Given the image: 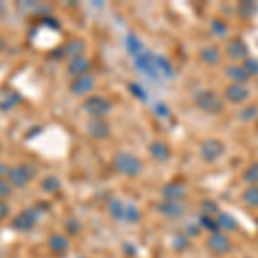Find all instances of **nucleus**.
Segmentation results:
<instances>
[{
	"label": "nucleus",
	"instance_id": "21",
	"mask_svg": "<svg viewBox=\"0 0 258 258\" xmlns=\"http://www.w3.org/2000/svg\"><path fill=\"white\" fill-rule=\"evenodd\" d=\"M127 50H129V53H131L133 57H138L140 53L145 52L143 43H141V41L138 40V36L133 35V33H129V35H127Z\"/></svg>",
	"mask_w": 258,
	"mask_h": 258
},
{
	"label": "nucleus",
	"instance_id": "12",
	"mask_svg": "<svg viewBox=\"0 0 258 258\" xmlns=\"http://www.w3.org/2000/svg\"><path fill=\"white\" fill-rule=\"evenodd\" d=\"M85 50H86V45L83 40H69L68 43L64 45V48H62V55L68 57L69 60L73 59H78V57H85Z\"/></svg>",
	"mask_w": 258,
	"mask_h": 258
},
{
	"label": "nucleus",
	"instance_id": "30",
	"mask_svg": "<svg viewBox=\"0 0 258 258\" xmlns=\"http://www.w3.org/2000/svg\"><path fill=\"white\" fill-rule=\"evenodd\" d=\"M124 220H127V222H138L140 220V210L136 205H133V203H127L126 205V215H124Z\"/></svg>",
	"mask_w": 258,
	"mask_h": 258
},
{
	"label": "nucleus",
	"instance_id": "1",
	"mask_svg": "<svg viewBox=\"0 0 258 258\" xmlns=\"http://www.w3.org/2000/svg\"><path fill=\"white\" fill-rule=\"evenodd\" d=\"M114 167L117 172L124 174L127 177H135L141 174L143 170V162H141L140 157L133 155L129 152H119L117 155L114 157Z\"/></svg>",
	"mask_w": 258,
	"mask_h": 258
},
{
	"label": "nucleus",
	"instance_id": "10",
	"mask_svg": "<svg viewBox=\"0 0 258 258\" xmlns=\"http://www.w3.org/2000/svg\"><path fill=\"white\" fill-rule=\"evenodd\" d=\"M93 88H95V80L91 76H88V74L80 76V78H74L73 83L69 85L71 93L76 95V97H83V95L90 93Z\"/></svg>",
	"mask_w": 258,
	"mask_h": 258
},
{
	"label": "nucleus",
	"instance_id": "26",
	"mask_svg": "<svg viewBox=\"0 0 258 258\" xmlns=\"http://www.w3.org/2000/svg\"><path fill=\"white\" fill-rule=\"evenodd\" d=\"M258 117V107L256 105H248L239 112V119L244 122H251Z\"/></svg>",
	"mask_w": 258,
	"mask_h": 258
},
{
	"label": "nucleus",
	"instance_id": "32",
	"mask_svg": "<svg viewBox=\"0 0 258 258\" xmlns=\"http://www.w3.org/2000/svg\"><path fill=\"white\" fill-rule=\"evenodd\" d=\"M12 186L9 181H4V179H0V200H6L9 198L12 195Z\"/></svg>",
	"mask_w": 258,
	"mask_h": 258
},
{
	"label": "nucleus",
	"instance_id": "14",
	"mask_svg": "<svg viewBox=\"0 0 258 258\" xmlns=\"http://www.w3.org/2000/svg\"><path fill=\"white\" fill-rule=\"evenodd\" d=\"M90 69V62L88 59H85V57H78V59H73L69 60L68 64V73L71 74V76H85L86 73H88Z\"/></svg>",
	"mask_w": 258,
	"mask_h": 258
},
{
	"label": "nucleus",
	"instance_id": "2",
	"mask_svg": "<svg viewBox=\"0 0 258 258\" xmlns=\"http://www.w3.org/2000/svg\"><path fill=\"white\" fill-rule=\"evenodd\" d=\"M195 105L202 112L210 115L220 114V112H224V107H226L224 105V100L212 90H203L195 95Z\"/></svg>",
	"mask_w": 258,
	"mask_h": 258
},
{
	"label": "nucleus",
	"instance_id": "23",
	"mask_svg": "<svg viewBox=\"0 0 258 258\" xmlns=\"http://www.w3.org/2000/svg\"><path fill=\"white\" fill-rule=\"evenodd\" d=\"M160 212L164 215H169V217H179L184 212V209L177 202H167L164 205H160Z\"/></svg>",
	"mask_w": 258,
	"mask_h": 258
},
{
	"label": "nucleus",
	"instance_id": "37",
	"mask_svg": "<svg viewBox=\"0 0 258 258\" xmlns=\"http://www.w3.org/2000/svg\"><path fill=\"white\" fill-rule=\"evenodd\" d=\"M157 114L167 117V115H169V109L165 105H162V103H159V105H157Z\"/></svg>",
	"mask_w": 258,
	"mask_h": 258
},
{
	"label": "nucleus",
	"instance_id": "36",
	"mask_svg": "<svg viewBox=\"0 0 258 258\" xmlns=\"http://www.w3.org/2000/svg\"><path fill=\"white\" fill-rule=\"evenodd\" d=\"M43 23H45V24H48V26H53V28H57V30H59V23H57V21L53 19V18H50V16H45V18H43Z\"/></svg>",
	"mask_w": 258,
	"mask_h": 258
},
{
	"label": "nucleus",
	"instance_id": "38",
	"mask_svg": "<svg viewBox=\"0 0 258 258\" xmlns=\"http://www.w3.org/2000/svg\"><path fill=\"white\" fill-rule=\"evenodd\" d=\"M7 172H9V167H7L4 162H0V179H4V176H7Z\"/></svg>",
	"mask_w": 258,
	"mask_h": 258
},
{
	"label": "nucleus",
	"instance_id": "8",
	"mask_svg": "<svg viewBox=\"0 0 258 258\" xmlns=\"http://www.w3.org/2000/svg\"><path fill=\"white\" fill-rule=\"evenodd\" d=\"M249 90L246 85H243V83H232V85H229L226 90H224V97H226L227 102L231 103H243L246 102L249 98Z\"/></svg>",
	"mask_w": 258,
	"mask_h": 258
},
{
	"label": "nucleus",
	"instance_id": "19",
	"mask_svg": "<svg viewBox=\"0 0 258 258\" xmlns=\"http://www.w3.org/2000/svg\"><path fill=\"white\" fill-rule=\"evenodd\" d=\"M200 59L205 62L207 66H215L220 62V52L215 47H205L200 50Z\"/></svg>",
	"mask_w": 258,
	"mask_h": 258
},
{
	"label": "nucleus",
	"instance_id": "33",
	"mask_svg": "<svg viewBox=\"0 0 258 258\" xmlns=\"http://www.w3.org/2000/svg\"><path fill=\"white\" fill-rule=\"evenodd\" d=\"M243 66L246 68V71L249 74H256L258 73V60L251 59V57H248V59L243 62Z\"/></svg>",
	"mask_w": 258,
	"mask_h": 258
},
{
	"label": "nucleus",
	"instance_id": "5",
	"mask_svg": "<svg viewBox=\"0 0 258 258\" xmlns=\"http://www.w3.org/2000/svg\"><path fill=\"white\" fill-rule=\"evenodd\" d=\"M83 109L86 114H90L93 119H103L105 115L110 114L112 103L105 97H100V95H93V97L86 98L83 102Z\"/></svg>",
	"mask_w": 258,
	"mask_h": 258
},
{
	"label": "nucleus",
	"instance_id": "16",
	"mask_svg": "<svg viewBox=\"0 0 258 258\" xmlns=\"http://www.w3.org/2000/svg\"><path fill=\"white\" fill-rule=\"evenodd\" d=\"M162 193H164L165 198H169V202H177V200L184 198L186 188H184V184H181V182H170V184H167L164 189H162Z\"/></svg>",
	"mask_w": 258,
	"mask_h": 258
},
{
	"label": "nucleus",
	"instance_id": "34",
	"mask_svg": "<svg viewBox=\"0 0 258 258\" xmlns=\"http://www.w3.org/2000/svg\"><path fill=\"white\" fill-rule=\"evenodd\" d=\"M129 90L133 91V95H136L138 98H141V100H145V91H143V88L138 85V83H131L129 85Z\"/></svg>",
	"mask_w": 258,
	"mask_h": 258
},
{
	"label": "nucleus",
	"instance_id": "13",
	"mask_svg": "<svg viewBox=\"0 0 258 258\" xmlns=\"http://www.w3.org/2000/svg\"><path fill=\"white\" fill-rule=\"evenodd\" d=\"M88 133H90V136H93L95 140H103V138L109 136L110 127L103 119H93L88 122Z\"/></svg>",
	"mask_w": 258,
	"mask_h": 258
},
{
	"label": "nucleus",
	"instance_id": "22",
	"mask_svg": "<svg viewBox=\"0 0 258 258\" xmlns=\"http://www.w3.org/2000/svg\"><path fill=\"white\" fill-rule=\"evenodd\" d=\"M40 186H41V189H43L45 193L53 195V193H57V191L60 189V181L55 176H47L43 181H41Z\"/></svg>",
	"mask_w": 258,
	"mask_h": 258
},
{
	"label": "nucleus",
	"instance_id": "29",
	"mask_svg": "<svg viewBox=\"0 0 258 258\" xmlns=\"http://www.w3.org/2000/svg\"><path fill=\"white\" fill-rule=\"evenodd\" d=\"M217 227H224V229H236L238 227V224H236V220L231 217V215L227 214H220L219 219H217Z\"/></svg>",
	"mask_w": 258,
	"mask_h": 258
},
{
	"label": "nucleus",
	"instance_id": "25",
	"mask_svg": "<svg viewBox=\"0 0 258 258\" xmlns=\"http://www.w3.org/2000/svg\"><path fill=\"white\" fill-rule=\"evenodd\" d=\"M243 179L248 182V184L256 186L258 184V164H251V165H249V167L244 170Z\"/></svg>",
	"mask_w": 258,
	"mask_h": 258
},
{
	"label": "nucleus",
	"instance_id": "20",
	"mask_svg": "<svg viewBox=\"0 0 258 258\" xmlns=\"http://www.w3.org/2000/svg\"><path fill=\"white\" fill-rule=\"evenodd\" d=\"M109 212L114 219L124 220V215H126V205H124V202H120L119 198H112L109 202Z\"/></svg>",
	"mask_w": 258,
	"mask_h": 258
},
{
	"label": "nucleus",
	"instance_id": "24",
	"mask_svg": "<svg viewBox=\"0 0 258 258\" xmlns=\"http://www.w3.org/2000/svg\"><path fill=\"white\" fill-rule=\"evenodd\" d=\"M210 28H212V33H214L215 36H226L227 35V31H229V26H227V23H224L222 19H214L212 21V24H210Z\"/></svg>",
	"mask_w": 258,
	"mask_h": 258
},
{
	"label": "nucleus",
	"instance_id": "35",
	"mask_svg": "<svg viewBox=\"0 0 258 258\" xmlns=\"http://www.w3.org/2000/svg\"><path fill=\"white\" fill-rule=\"evenodd\" d=\"M9 215V205H7L6 200H0V222Z\"/></svg>",
	"mask_w": 258,
	"mask_h": 258
},
{
	"label": "nucleus",
	"instance_id": "18",
	"mask_svg": "<svg viewBox=\"0 0 258 258\" xmlns=\"http://www.w3.org/2000/svg\"><path fill=\"white\" fill-rule=\"evenodd\" d=\"M209 246H210L212 251L222 255V253L229 251V239L226 238V236H222V234H214L209 239Z\"/></svg>",
	"mask_w": 258,
	"mask_h": 258
},
{
	"label": "nucleus",
	"instance_id": "28",
	"mask_svg": "<svg viewBox=\"0 0 258 258\" xmlns=\"http://www.w3.org/2000/svg\"><path fill=\"white\" fill-rule=\"evenodd\" d=\"M244 202L249 203L251 207H258V186H251V188H248L244 191L243 195Z\"/></svg>",
	"mask_w": 258,
	"mask_h": 258
},
{
	"label": "nucleus",
	"instance_id": "17",
	"mask_svg": "<svg viewBox=\"0 0 258 258\" xmlns=\"http://www.w3.org/2000/svg\"><path fill=\"white\" fill-rule=\"evenodd\" d=\"M48 248L52 249L53 253H57V255H62V253L68 251L69 241L62 234H53V236H50V239H48Z\"/></svg>",
	"mask_w": 258,
	"mask_h": 258
},
{
	"label": "nucleus",
	"instance_id": "4",
	"mask_svg": "<svg viewBox=\"0 0 258 258\" xmlns=\"http://www.w3.org/2000/svg\"><path fill=\"white\" fill-rule=\"evenodd\" d=\"M40 219V210L38 207H28L23 212H19L11 222V227L18 232H30L33 227L36 226Z\"/></svg>",
	"mask_w": 258,
	"mask_h": 258
},
{
	"label": "nucleus",
	"instance_id": "15",
	"mask_svg": "<svg viewBox=\"0 0 258 258\" xmlns=\"http://www.w3.org/2000/svg\"><path fill=\"white\" fill-rule=\"evenodd\" d=\"M226 76L231 78L234 83H243L244 85V83L251 78V74L248 73L243 64H234V66H231V68L226 69Z\"/></svg>",
	"mask_w": 258,
	"mask_h": 258
},
{
	"label": "nucleus",
	"instance_id": "3",
	"mask_svg": "<svg viewBox=\"0 0 258 258\" xmlns=\"http://www.w3.org/2000/svg\"><path fill=\"white\" fill-rule=\"evenodd\" d=\"M35 176H36V169L31 164H21L9 169L7 181L11 182L12 188H24V186L30 184Z\"/></svg>",
	"mask_w": 258,
	"mask_h": 258
},
{
	"label": "nucleus",
	"instance_id": "39",
	"mask_svg": "<svg viewBox=\"0 0 258 258\" xmlns=\"http://www.w3.org/2000/svg\"><path fill=\"white\" fill-rule=\"evenodd\" d=\"M4 48H6V40H4L2 36H0V52H2Z\"/></svg>",
	"mask_w": 258,
	"mask_h": 258
},
{
	"label": "nucleus",
	"instance_id": "6",
	"mask_svg": "<svg viewBox=\"0 0 258 258\" xmlns=\"http://www.w3.org/2000/svg\"><path fill=\"white\" fill-rule=\"evenodd\" d=\"M224 153H226V145L217 138H209L200 145V157L209 164L217 162Z\"/></svg>",
	"mask_w": 258,
	"mask_h": 258
},
{
	"label": "nucleus",
	"instance_id": "31",
	"mask_svg": "<svg viewBox=\"0 0 258 258\" xmlns=\"http://www.w3.org/2000/svg\"><path fill=\"white\" fill-rule=\"evenodd\" d=\"M19 102H21V97H19V95H18V93H12V95H9V97H7L6 102L0 103V109H2V110L12 109V107L18 105Z\"/></svg>",
	"mask_w": 258,
	"mask_h": 258
},
{
	"label": "nucleus",
	"instance_id": "11",
	"mask_svg": "<svg viewBox=\"0 0 258 258\" xmlns=\"http://www.w3.org/2000/svg\"><path fill=\"white\" fill-rule=\"evenodd\" d=\"M148 152H150V155H152V159L157 162H167L170 159V155H172V150H170L169 145L160 140L152 141V143L148 145Z\"/></svg>",
	"mask_w": 258,
	"mask_h": 258
},
{
	"label": "nucleus",
	"instance_id": "9",
	"mask_svg": "<svg viewBox=\"0 0 258 258\" xmlns=\"http://www.w3.org/2000/svg\"><path fill=\"white\" fill-rule=\"evenodd\" d=\"M226 53H227V57L231 60H236V62L243 60L244 62L248 59V47H246V43H244L243 40L234 38V40H231L227 43Z\"/></svg>",
	"mask_w": 258,
	"mask_h": 258
},
{
	"label": "nucleus",
	"instance_id": "40",
	"mask_svg": "<svg viewBox=\"0 0 258 258\" xmlns=\"http://www.w3.org/2000/svg\"><path fill=\"white\" fill-rule=\"evenodd\" d=\"M2 12H4V7H2V6H0V14H2Z\"/></svg>",
	"mask_w": 258,
	"mask_h": 258
},
{
	"label": "nucleus",
	"instance_id": "7",
	"mask_svg": "<svg viewBox=\"0 0 258 258\" xmlns=\"http://www.w3.org/2000/svg\"><path fill=\"white\" fill-rule=\"evenodd\" d=\"M135 66L141 71V73L147 74L150 78H153V80L160 76L159 66H157V55L147 52V50H145L143 53H140L138 57H135Z\"/></svg>",
	"mask_w": 258,
	"mask_h": 258
},
{
	"label": "nucleus",
	"instance_id": "27",
	"mask_svg": "<svg viewBox=\"0 0 258 258\" xmlns=\"http://www.w3.org/2000/svg\"><path fill=\"white\" fill-rule=\"evenodd\" d=\"M256 9L258 7L255 2H241L239 4V14L243 16V18H253Z\"/></svg>",
	"mask_w": 258,
	"mask_h": 258
}]
</instances>
